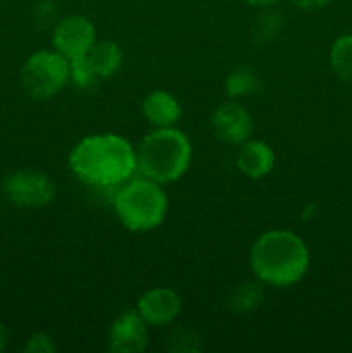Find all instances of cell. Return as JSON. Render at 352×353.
I'll return each instance as SVG.
<instances>
[{
    "instance_id": "1",
    "label": "cell",
    "mask_w": 352,
    "mask_h": 353,
    "mask_svg": "<svg viewBox=\"0 0 352 353\" xmlns=\"http://www.w3.org/2000/svg\"><path fill=\"white\" fill-rule=\"evenodd\" d=\"M69 169L88 185L116 188L137 174V150L119 134H92L75 145Z\"/></svg>"
},
{
    "instance_id": "2",
    "label": "cell",
    "mask_w": 352,
    "mask_h": 353,
    "mask_svg": "<svg viewBox=\"0 0 352 353\" xmlns=\"http://www.w3.org/2000/svg\"><path fill=\"white\" fill-rule=\"evenodd\" d=\"M311 264L306 241L290 230H269L251 248V268L259 283L286 288L307 274Z\"/></svg>"
},
{
    "instance_id": "3",
    "label": "cell",
    "mask_w": 352,
    "mask_h": 353,
    "mask_svg": "<svg viewBox=\"0 0 352 353\" xmlns=\"http://www.w3.org/2000/svg\"><path fill=\"white\" fill-rule=\"evenodd\" d=\"M192 143L173 128H155L137 147V172L159 185L175 183L188 171Z\"/></svg>"
},
{
    "instance_id": "4",
    "label": "cell",
    "mask_w": 352,
    "mask_h": 353,
    "mask_svg": "<svg viewBox=\"0 0 352 353\" xmlns=\"http://www.w3.org/2000/svg\"><path fill=\"white\" fill-rule=\"evenodd\" d=\"M114 212L126 230L147 233L161 226L168 214V195L159 183L131 178L119 186L113 199Z\"/></svg>"
},
{
    "instance_id": "5",
    "label": "cell",
    "mask_w": 352,
    "mask_h": 353,
    "mask_svg": "<svg viewBox=\"0 0 352 353\" xmlns=\"http://www.w3.org/2000/svg\"><path fill=\"white\" fill-rule=\"evenodd\" d=\"M19 81L31 99H50L71 81V64L57 50H38L23 64Z\"/></svg>"
},
{
    "instance_id": "6",
    "label": "cell",
    "mask_w": 352,
    "mask_h": 353,
    "mask_svg": "<svg viewBox=\"0 0 352 353\" xmlns=\"http://www.w3.org/2000/svg\"><path fill=\"white\" fill-rule=\"evenodd\" d=\"M2 192L19 209H41L55 199V183L37 169H16L3 178Z\"/></svg>"
},
{
    "instance_id": "7",
    "label": "cell",
    "mask_w": 352,
    "mask_h": 353,
    "mask_svg": "<svg viewBox=\"0 0 352 353\" xmlns=\"http://www.w3.org/2000/svg\"><path fill=\"white\" fill-rule=\"evenodd\" d=\"M95 34V26L92 21L85 16L75 14L55 24L52 43L55 50L64 55L69 62L81 61L97 41Z\"/></svg>"
},
{
    "instance_id": "8",
    "label": "cell",
    "mask_w": 352,
    "mask_h": 353,
    "mask_svg": "<svg viewBox=\"0 0 352 353\" xmlns=\"http://www.w3.org/2000/svg\"><path fill=\"white\" fill-rule=\"evenodd\" d=\"M109 350L114 353H140L147 348V323L138 310H126L113 323L109 330Z\"/></svg>"
},
{
    "instance_id": "9",
    "label": "cell",
    "mask_w": 352,
    "mask_h": 353,
    "mask_svg": "<svg viewBox=\"0 0 352 353\" xmlns=\"http://www.w3.org/2000/svg\"><path fill=\"white\" fill-rule=\"evenodd\" d=\"M137 310L148 326H166L182 312V299L175 290L157 286L141 293Z\"/></svg>"
},
{
    "instance_id": "10",
    "label": "cell",
    "mask_w": 352,
    "mask_h": 353,
    "mask_svg": "<svg viewBox=\"0 0 352 353\" xmlns=\"http://www.w3.org/2000/svg\"><path fill=\"white\" fill-rule=\"evenodd\" d=\"M213 130L217 138L231 145H242L248 140L254 123L252 116L238 102H224L213 114Z\"/></svg>"
},
{
    "instance_id": "11",
    "label": "cell",
    "mask_w": 352,
    "mask_h": 353,
    "mask_svg": "<svg viewBox=\"0 0 352 353\" xmlns=\"http://www.w3.org/2000/svg\"><path fill=\"white\" fill-rule=\"evenodd\" d=\"M275 152L262 140H247L238 148L237 168L251 179L266 178L275 168Z\"/></svg>"
},
{
    "instance_id": "12",
    "label": "cell",
    "mask_w": 352,
    "mask_h": 353,
    "mask_svg": "<svg viewBox=\"0 0 352 353\" xmlns=\"http://www.w3.org/2000/svg\"><path fill=\"white\" fill-rule=\"evenodd\" d=\"M141 114L155 128H173L182 119V105L173 93L154 90L141 102Z\"/></svg>"
},
{
    "instance_id": "13",
    "label": "cell",
    "mask_w": 352,
    "mask_h": 353,
    "mask_svg": "<svg viewBox=\"0 0 352 353\" xmlns=\"http://www.w3.org/2000/svg\"><path fill=\"white\" fill-rule=\"evenodd\" d=\"M85 62L95 79L110 78L119 71L123 64V50L116 41H95L86 54Z\"/></svg>"
},
{
    "instance_id": "14",
    "label": "cell",
    "mask_w": 352,
    "mask_h": 353,
    "mask_svg": "<svg viewBox=\"0 0 352 353\" xmlns=\"http://www.w3.org/2000/svg\"><path fill=\"white\" fill-rule=\"evenodd\" d=\"M262 299H264V290L259 283H242L231 292L228 303L233 314L248 316L261 305Z\"/></svg>"
},
{
    "instance_id": "15",
    "label": "cell",
    "mask_w": 352,
    "mask_h": 353,
    "mask_svg": "<svg viewBox=\"0 0 352 353\" xmlns=\"http://www.w3.org/2000/svg\"><path fill=\"white\" fill-rule=\"evenodd\" d=\"M224 86H226V93L230 99H238V97H248L259 92L261 81L251 68L240 65L228 74Z\"/></svg>"
},
{
    "instance_id": "16",
    "label": "cell",
    "mask_w": 352,
    "mask_h": 353,
    "mask_svg": "<svg viewBox=\"0 0 352 353\" xmlns=\"http://www.w3.org/2000/svg\"><path fill=\"white\" fill-rule=\"evenodd\" d=\"M330 64L342 81L352 83V34L337 38L330 50Z\"/></svg>"
},
{
    "instance_id": "17",
    "label": "cell",
    "mask_w": 352,
    "mask_h": 353,
    "mask_svg": "<svg viewBox=\"0 0 352 353\" xmlns=\"http://www.w3.org/2000/svg\"><path fill=\"white\" fill-rule=\"evenodd\" d=\"M168 350L173 353H197L200 350V336L192 327H175L168 338Z\"/></svg>"
},
{
    "instance_id": "18",
    "label": "cell",
    "mask_w": 352,
    "mask_h": 353,
    "mask_svg": "<svg viewBox=\"0 0 352 353\" xmlns=\"http://www.w3.org/2000/svg\"><path fill=\"white\" fill-rule=\"evenodd\" d=\"M280 28H282V19L276 12H264L259 16V19L254 24V34L255 40L259 41H269L278 34Z\"/></svg>"
},
{
    "instance_id": "19",
    "label": "cell",
    "mask_w": 352,
    "mask_h": 353,
    "mask_svg": "<svg viewBox=\"0 0 352 353\" xmlns=\"http://www.w3.org/2000/svg\"><path fill=\"white\" fill-rule=\"evenodd\" d=\"M57 350L54 343V338L47 333H33L28 338V343L24 347L26 353H54Z\"/></svg>"
},
{
    "instance_id": "20",
    "label": "cell",
    "mask_w": 352,
    "mask_h": 353,
    "mask_svg": "<svg viewBox=\"0 0 352 353\" xmlns=\"http://www.w3.org/2000/svg\"><path fill=\"white\" fill-rule=\"evenodd\" d=\"M330 2L331 0H292L293 6L302 10H320Z\"/></svg>"
},
{
    "instance_id": "21",
    "label": "cell",
    "mask_w": 352,
    "mask_h": 353,
    "mask_svg": "<svg viewBox=\"0 0 352 353\" xmlns=\"http://www.w3.org/2000/svg\"><path fill=\"white\" fill-rule=\"evenodd\" d=\"M247 3H251V6L254 7H271L275 6V3H278L280 0H245Z\"/></svg>"
},
{
    "instance_id": "22",
    "label": "cell",
    "mask_w": 352,
    "mask_h": 353,
    "mask_svg": "<svg viewBox=\"0 0 352 353\" xmlns=\"http://www.w3.org/2000/svg\"><path fill=\"white\" fill-rule=\"evenodd\" d=\"M7 340H9V333H7V327L0 323V352L6 348Z\"/></svg>"
}]
</instances>
